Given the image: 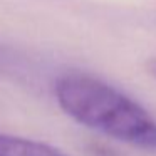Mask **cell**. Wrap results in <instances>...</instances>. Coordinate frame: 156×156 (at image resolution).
<instances>
[{
	"label": "cell",
	"mask_w": 156,
	"mask_h": 156,
	"mask_svg": "<svg viewBox=\"0 0 156 156\" xmlns=\"http://www.w3.org/2000/svg\"><path fill=\"white\" fill-rule=\"evenodd\" d=\"M61 109L86 128L141 149L156 151V119L108 82L87 74H66L55 82Z\"/></svg>",
	"instance_id": "1"
},
{
	"label": "cell",
	"mask_w": 156,
	"mask_h": 156,
	"mask_svg": "<svg viewBox=\"0 0 156 156\" xmlns=\"http://www.w3.org/2000/svg\"><path fill=\"white\" fill-rule=\"evenodd\" d=\"M0 156H69L64 151L27 138L0 133Z\"/></svg>",
	"instance_id": "2"
},
{
	"label": "cell",
	"mask_w": 156,
	"mask_h": 156,
	"mask_svg": "<svg viewBox=\"0 0 156 156\" xmlns=\"http://www.w3.org/2000/svg\"><path fill=\"white\" fill-rule=\"evenodd\" d=\"M146 71H148V74H151L156 79V57H151L146 62Z\"/></svg>",
	"instance_id": "3"
}]
</instances>
